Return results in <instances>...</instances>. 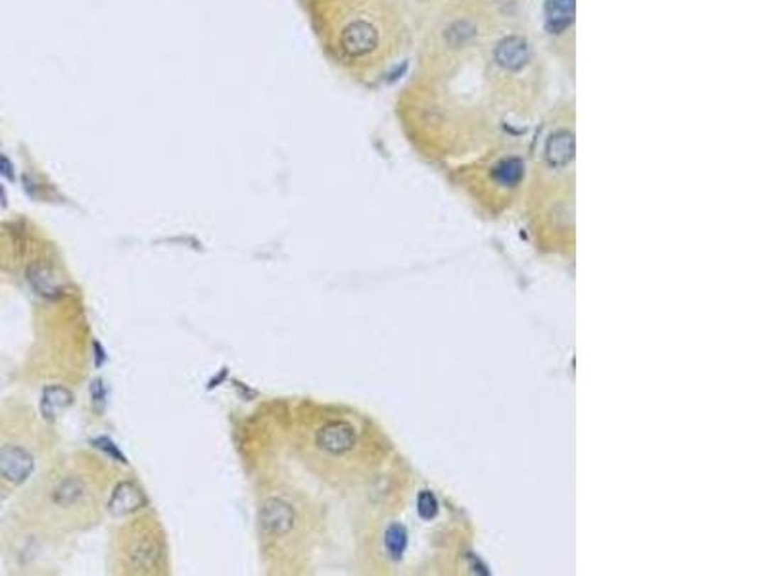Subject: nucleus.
Masks as SVG:
<instances>
[{
	"instance_id": "9",
	"label": "nucleus",
	"mask_w": 768,
	"mask_h": 576,
	"mask_svg": "<svg viewBox=\"0 0 768 576\" xmlns=\"http://www.w3.org/2000/svg\"><path fill=\"white\" fill-rule=\"evenodd\" d=\"M27 278H29L33 288L45 298H58L60 294L64 292L62 277H58V273L54 271L52 267L43 266V263H35V266L29 267Z\"/></svg>"
},
{
	"instance_id": "14",
	"label": "nucleus",
	"mask_w": 768,
	"mask_h": 576,
	"mask_svg": "<svg viewBox=\"0 0 768 576\" xmlns=\"http://www.w3.org/2000/svg\"><path fill=\"white\" fill-rule=\"evenodd\" d=\"M477 35V27L469 23V21H455L452 26L445 29V40L452 46H461L469 43Z\"/></svg>"
},
{
	"instance_id": "4",
	"label": "nucleus",
	"mask_w": 768,
	"mask_h": 576,
	"mask_svg": "<svg viewBox=\"0 0 768 576\" xmlns=\"http://www.w3.org/2000/svg\"><path fill=\"white\" fill-rule=\"evenodd\" d=\"M379 45V31L369 21H352L342 33V48L350 56H365Z\"/></svg>"
},
{
	"instance_id": "12",
	"label": "nucleus",
	"mask_w": 768,
	"mask_h": 576,
	"mask_svg": "<svg viewBox=\"0 0 768 576\" xmlns=\"http://www.w3.org/2000/svg\"><path fill=\"white\" fill-rule=\"evenodd\" d=\"M575 0H548L546 4V23L551 33H561L575 20Z\"/></svg>"
},
{
	"instance_id": "18",
	"label": "nucleus",
	"mask_w": 768,
	"mask_h": 576,
	"mask_svg": "<svg viewBox=\"0 0 768 576\" xmlns=\"http://www.w3.org/2000/svg\"><path fill=\"white\" fill-rule=\"evenodd\" d=\"M102 384H104L102 381H94V382H92V386H91L92 400H94V403H97V406H104V386H102Z\"/></svg>"
},
{
	"instance_id": "16",
	"label": "nucleus",
	"mask_w": 768,
	"mask_h": 576,
	"mask_svg": "<svg viewBox=\"0 0 768 576\" xmlns=\"http://www.w3.org/2000/svg\"><path fill=\"white\" fill-rule=\"evenodd\" d=\"M417 511L425 521H431V518L436 517L438 513V501L434 498V494L431 492H421L419 501H417Z\"/></svg>"
},
{
	"instance_id": "13",
	"label": "nucleus",
	"mask_w": 768,
	"mask_h": 576,
	"mask_svg": "<svg viewBox=\"0 0 768 576\" xmlns=\"http://www.w3.org/2000/svg\"><path fill=\"white\" fill-rule=\"evenodd\" d=\"M492 175L499 185L504 187H515L524 175V163L516 158H507L504 162H499L492 171Z\"/></svg>"
},
{
	"instance_id": "11",
	"label": "nucleus",
	"mask_w": 768,
	"mask_h": 576,
	"mask_svg": "<svg viewBox=\"0 0 768 576\" xmlns=\"http://www.w3.org/2000/svg\"><path fill=\"white\" fill-rule=\"evenodd\" d=\"M546 156L551 165H567L575 156V135L570 131H557L549 136Z\"/></svg>"
},
{
	"instance_id": "20",
	"label": "nucleus",
	"mask_w": 768,
	"mask_h": 576,
	"mask_svg": "<svg viewBox=\"0 0 768 576\" xmlns=\"http://www.w3.org/2000/svg\"><path fill=\"white\" fill-rule=\"evenodd\" d=\"M94 350H97V367H100L104 363V350H100V344L94 342Z\"/></svg>"
},
{
	"instance_id": "15",
	"label": "nucleus",
	"mask_w": 768,
	"mask_h": 576,
	"mask_svg": "<svg viewBox=\"0 0 768 576\" xmlns=\"http://www.w3.org/2000/svg\"><path fill=\"white\" fill-rule=\"evenodd\" d=\"M384 544H386L390 555L394 559H400L404 555L407 545V532L401 525H392L388 526L386 534H384Z\"/></svg>"
},
{
	"instance_id": "6",
	"label": "nucleus",
	"mask_w": 768,
	"mask_h": 576,
	"mask_svg": "<svg viewBox=\"0 0 768 576\" xmlns=\"http://www.w3.org/2000/svg\"><path fill=\"white\" fill-rule=\"evenodd\" d=\"M144 505H146L144 494L133 482L125 480V482H119L116 486V490L112 492L108 507H110V513L114 517H127L131 513L139 511Z\"/></svg>"
},
{
	"instance_id": "17",
	"label": "nucleus",
	"mask_w": 768,
	"mask_h": 576,
	"mask_svg": "<svg viewBox=\"0 0 768 576\" xmlns=\"http://www.w3.org/2000/svg\"><path fill=\"white\" fill-rule=\"evenodd\" d=\"M94 446L98 447V450H102V452H106L110 457H114V460H119L121 463H127V460H125V455H123L121 452H119V447L114 444V442L110 440V438H106V436H102V438H97L94 440Z\"/></svg>"
},
{
	"instance_id": "5",
	"label": "nucleus",
	"mask_w": 768,
	"mask_h": 576,
	"mask_svg": "<svg viewBox=\"0 0 768 576\" xmlns=\"http://www.w3.org/2000/svg\"><path fill=\"white\" fill-rule=\"evenodd\" d=\"M355 444V433L352 425L346 421H332L327 423L319 433H317V446L323 452L332 453V455H342L348 450H352Z\"/></svg>"
},
{
	"instance_id": "7",
	"label": "nucleus",
	"mask_w": 768,
	"mask_h": 576,
	"mask_svg": "<svg viewBox=\"0 0 768 576\" xmlns=\"http://www.w3.org/2000/svg\"><path fill=\"white\" fill-rule=\"evenodd\" d=\"M530 58L529 43L523 37H507L496 48V62L504 70L519 72L523 70Z\"/></svg>"
},
{
	"instance_id": "10",
	"label": "nucleus",
	"mask_w": 768,
	"mask_h": 576,
	"mask_svg": "<svg viewBox=\"0 0 768 576\" xmlns=\"http://www.w3.org/2000/svg\"><path fill=\"white\" fill-rule=\"evenodd\" d=\"M73 403V394L64 386H46L40 398V415L46 421H56Z\"/></svg>"
},
{
	"instance_id": "19",
	"label": "nucleus",
	"mask_w": 768,
	"mask_h": 576,
	"mask_svg": "<svg viewBox=\"0 0 768 576\" xmlns=\"http://www.w3.org/2000/svg\"><path fill=\"white\" fill-rule=\"evenodd\" d=\"M0 175H4L6 179L13 181V165L10 163L6 156H0Z\"/></svg>"
},
{
	"instance_id": "2",
	"label": "nucleus",
	"mask_w": 768,
	"mask_h": 576,
	"mask_svg": "<svg viewBox=\"0 0 768 576\" xmlns=\"http://www.w3.org/2000/svg\"><path fill=\"white\" fill-rule=\"evenodd\" d=\"M259 525L267 534L283 536L286 532H291L296 525V511L284 499H267L264 507H261V511H259Z\"/></svg>"
},
{
	"instance_id": "1",
	"label": "nucleus",
	"mask_w": 768,
	"mask_h": 576,
	"mask_svg": "<svg viewBox=\"0 0 768 576\" xmlns=\"http://www.w3.org/2000/svg\"><path fill=\"white\" fill-rule=\"evenodd\" d=\"M35 460L26 447L8 446L0 447V477L12 484H21L33 474Z\"/></svg>"
},
{
	"instance_id": "8",
	"label": "nucleus",
	"mask_w": 768,
	"mask_h": 576,
	"mask_svg": "<svg viewBox=\"0 0 768 576\" xmlns=\"http://www.w3.org/2000/svg\"><path fill=\"white\" fill-rule=\"evenodd\" d=\"M87 484L79 477H64L52 488V501L62 509H75L87 499Z\"/></svg>"
},
{
	"instance_id": "3",
	"label": "nucleus",
	"mask_w": 768,
	"mask_h": 576,
	"mask_svg": "<svg viewBox=\"0 0 768 576\" xmlns=\"http://www.w3.org/2000/svg\"><path fill=\"white\" fill-rule=\"evenodd\" d=\"M163 557V548L160 540L152 534H142L139 538H133L129 550H127V559L135 572H148L156 569Z\"/></svg>"
}]
</instances>
